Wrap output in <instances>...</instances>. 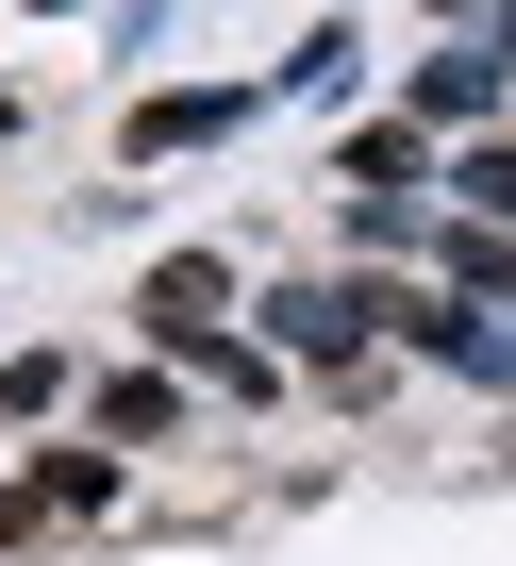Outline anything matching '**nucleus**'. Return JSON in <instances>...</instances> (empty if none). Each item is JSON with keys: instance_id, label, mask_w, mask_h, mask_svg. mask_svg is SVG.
<instances>
[{"instance_id": "obj_1", "label": "nucleus", "mask_w": 516, "mask_h": 566, "mask_svg": "<svg viewBox=\"0 0 516 566\" xmlns=\"http://www.w3.org/2000/svg\"><path fill=\"white\" fill-rule=\"evenodd\" d=\"M383 350H400V367H433V384H466V400H516V317L450 301L433 266H400V301H383Z\"/></svg>"}, {"instance_id": "obj_2", "label": "nucleus", "mask_w": 516, "mask_h": 566, "mask_svg": "<svg viewBox=\"0 0 516 566\" xmlns=\"http://www.w3.org/2000/svg\"><path fill=\"white\" fill-rule=\"evenodd\" d=\"M400 117H417L433 150H466V134H516V51H499V34H433V51L400 67Z\"/></svg>"}, {"instance_id": "obj_3", "label": "nucleus", "mask_w": 516, "mask_h": 566, "mask_svg": "<svg viewBox=\"0 0 516 566\" xmlns=\"http://www.w3.org/2000/svg\"><path fill=\"white\" fill-rule=\"evenodd\" d=\"M250 117H284V101H267V67H250V84H134V101H117V167H183V150H233Z\"/></svg>"}, {"instance_id": "obj_4", "label": "nucleus", "mask_w": 516, "mask_h": 566, "mask_svg": "<svg viewBox=\"0 0 516 566\" xmlns=\"http://www.w3.org/2000/svg\"><path fill=\"white\" fill-rule=\"evenodd\" d=\"M250 283H267V266H233L217 233L150 250V283H134V350H183V334H233V317H250Z\"/></svg>"}, {"instance_id": "obj_5", "label": "nucleus", "mask_w": 516, "mask_h": 566, "mask_svg": "<svg viewBox=\"0 0 516 566\" xmlns=\"http://www.w3.org/2000/svg\"><path fill=\"white\" fill-rule=\"evenodd\" d=\"M317 184H334V200H450V150L383 101V117H350V134L317 150Z\"/></svg>"}, {"instance_id": "obj_6", "label": "nucleus", "mask_w": 516, "mask_h": 566, "mask_svg": "<svg viewBox=\"0 0 516 566\" xmlns=\"http://www.w3.org/2000/svg\"><path fill=\"white\" fill-rule=\"evenodd\" d=\"M84 433L150 467V450H183V433H200V384H183V367H150V350H117V367L84 384Z\"/></svg>"}, {"instance_id": "obj_7", "label": "nucleus", "mask_w": 516, "mask_h": 566, "mask_svg": "<svg viewBox=\"0 0 516 566\" xmlns=\"http://www.w3.org/2000/svg\"><path fill=\"white\" fill-rule=\"evenodd\" d=\"M18 483L51 500V533H101V516H134V450H101L84 417H67L51 450H18Z\"/></svg>"}, {"instance_id": "obj_8", "label": "nucleus", "mask_w": 516, "mask_h": 566, "mask_svg": "<svg viewBox=\"0 0 516 566\" xmlns=\"http://www.w3.org/2000/svg\"><path fill=\"white\" fill-rule=\"evenodd\" d=\"M150 367H183L217 417H284V400H301V367H284L267 334H250V317H233V334H183V350H150Z\"/></svg>"}, {"instance_id": "obj_9", "label": "nucleus", "mask_w": 516, "mask_h": 566, "mask_svg": "<svg viewBox=\"0 0 516 566\" xmlns=\"http://www.w3.org/2000/svg\"><path fill=\"white\" fill-rule=\"evenodd\" d=\"M267 101H284V117H334V101H367V18H301V34L267 51Z\"/></svg>"}, {"instance_id": "obj_10", "label": "nucleus", "mask_w": 516, "mask_h": 566, "mask_svg": "<svg viewBox=\"0 0 516 566\" xmlns=\"http://www.w3.org/2000/svg\"><path fill=\"white\" fill-rule=\"evenodd\" d=\"M84 384H101V367H84L67 334H18V350H0V433H67Z\"/></svg>"}, {"instance_id": "obj_11", "label": "nucleus", "mask_w": 516, "mask_h": 566, "mask_svg": "<svg viewBox=\"0 0 516 566\" xmlns=\"http://www.w3.org/2000/svg\"><path fill=\"white\" fill-rule=\"evenodd\" d=\"M433 283H450V301H483V317H516V233H483V217H433Z\"/></svg>"}, {"instance_id": "obj_12", "label": "nucleus", "mask_w": 516, "mask_h": 566, "mask_svg": "<svg viewBox=\"0 0 516 566\" xmlns=\"http://www.w3.org/2000/svg\"><path fill=\"white\" fill-rule=\"evenodd\" d=\"M450 217L516 233V134H466V150H450Z\"/></svg>"}, {"instance_id": "obj_13", "label": "nucleus", "mask_w": 516, "mask_h": 566, "mask_svg": "<svg viewBox=\"0 0 516 566\" xmlns=\"http://www.w3.org/2000/svg\"><path fill=\"white\" fill-rule=\"evenodd\" d=\"M34 549H51V500H34L18 467H0V566H34Z\"/></svg>"}, {"instance_id": "obj_14", "label": "nucleus", "mask_w": 516, "mask_h": 566, "mask_svg": "<svg viewBox=\"0 0 516 566\" xmlns=\"http://www.w3.org/2000/svg\"><path fill=\"white\" fill-rule=\"evenodd\" d=\"M167 18H183V0H117V18H101V51H167Z\"/></svg>"}, {"instance_id": "obj_15", "label": "nucleus", "mask_w": 516, "mask_h": 566, "mask_svg": "<svg viewBox=\"0 0 516 566\" xmlns=\"http://www.w3.org/2000/svg\"><path fill=\"white\" fill-rule=\"evenodd\" d=\"M417 18H433V34H483V18H516V0H417Z\"/></svg>"}, {"instance_id": "obj_16", "label": "nucleus", "mask_w": 516, "mask_h": 566, "mask_svg": "<svg viewBox=\"0 0 516 566\" xmlns=\"http://www.w3.org/2000/svg\"><path fill=\"white\" fill-rule=\"evenodd\" d=\"M0 134H34V84H0Z\"/></svg>"}, {"instance_id": "obj_17", "label": "nucleus", "mask_w": 516, "mask_h": 566, "mask_svg": "<svg viewBox=\"0 0 516 566\" xmlns=\"http://www.w3.org/2000/svg\"><path fill=\"white\" fill-rule=\"evenodd\" d=\"M34 18H84V0H34Z\"/></svg>"}]
</instances>
